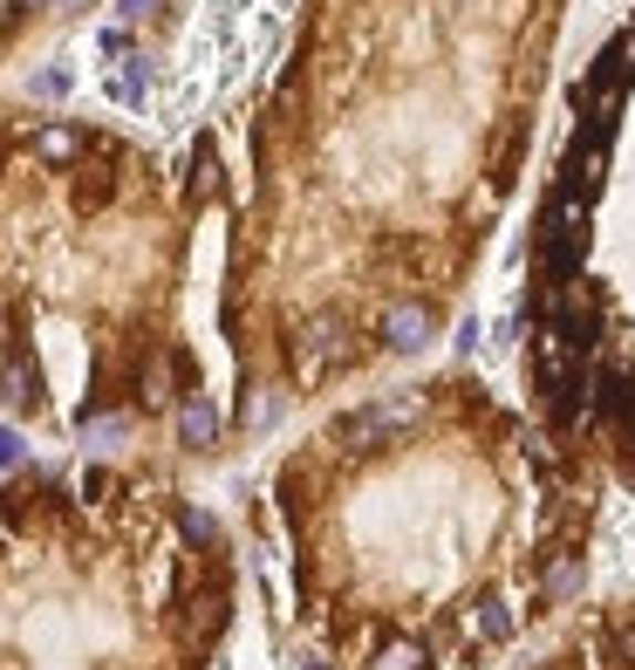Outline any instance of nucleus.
Here are the masks:
<instances>
[{"mask_svg":"<svg viewBox=\"0 0 635 670\" xmlns=\"http://www.w3.org/2000/svg\"><path fill=\"white\" fill-rule=\"evenodd\" d=\"M553 0H314L212 295L219 452L417 363L520 185Z\"/></svg>","mask_w":635,"mask_h":670,"instance_id":"obj_1","label":"nucleus"},{"mask_svg":"<svg viewBox=\"0 0 635 670\" xmlns=\"http://www.w3.org/2000/svg\"><path fill=\"white\" fill-rule=\"evenodd\" d=\"M322 670H492L574 609L608 480L471 363L376 377L267 465Z\"/></svg>","mask_w":635,"mask_h":670,"instance_id":"obj_2","label":"nucleus"},{"mask_svg":"<svg viewBox=\"0 0 635 670\" xmlns=\"http://www.w3.org/2000/svg\"><path fill=\"white\" fill-rule=\"evenodd\" d=\"M226 199L219 144L157 172L75 116L0 137V418L55 445L219 452V370L191 336L198 219Z\"/></svg>","mask_w":635,"mask_h":670,"instance_id":"obj_3","label":"nucleus"},{"mask_svg":"<svg viewBox=\"0 0 635 670\" xmlns=\"http://www.w3.org/2000/svg\"><path fill=\"white\" fill-rule=\"evenodd\" d=\"M247 555L171 452L0 472V670H219Z\"/></svg>","mask_w":635,"mask_h":670,"instance_id":"obj_4","label":"nucleus"},{"mask_svg":"<svg viewBox=\"0 0 635 670\" xmlns=\"http://www.w3.org/2000/svg\"><path fill=\"white\" fill-rule=\"evenodd\" d=\"M506 670H635V588L561 609L546 622V643Z\"/></svg>","mask_w":635,"mask_h":670,"instance_id":"obj_5","label":"nucleus"}]
</instances>
